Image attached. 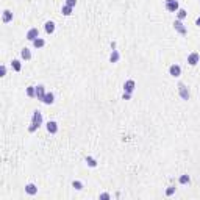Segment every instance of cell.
Returning a JSON list of instances; mask_svg holds the SVG:
<instances>
[{"label": "cell", "mask_w": 200, "mask_h": 200, "mask_svg": "<svg viewBox=\"0 0 200 200\" xmlns=\"http://www.w3.org/2000/svg\"><path fill=\"white\" fill-rule=\"evenodd\" d=\"M41 125H42V113L39 110H35L33 111V117H31V125L28 127V131L30 133H35Z\"/></svg>", "instance_id": "6da1fadb"}, {"label": "cell", "mask_w": 200, "mask_h": 200, "mask_svg": "<svg viewBox=\"0 0 200 200\" xmlns=\"http://www.w3.org/2000/svg\"><path fill=\"white\" fill-rule=\"evenodd\" d=\"M178 94L183 100H189L191 97V92H189V88L184 84V83H178Z\"/></svg>", "instance_id": "7a4b0ae2"}, {"label": "cell", "mask_w": 200, "mask_h": 200, "mask_svg": "<svg viewBox=\"0 0 200 200\" xmlns=\"http://www.w3.org/2000/svg\"><path fill=\"white\" fill-rule=\"evenodd\" d=\"M174 28H175V31L180 33L181 36H186V35H188V28L184 27L183 21H178V19H177V21L174 22Z\"/></svg>", "instance_id": "3957f363"}, {"label": "cell", "mask_w": 200, "mask_h": 200, "mask_svg": "<svg viewBox=\"0 0 200 200\" xmlns=\"http://www.w3.org/2000/svg\"><path fill=\"white\" fill-rule=\"evenodd\" d=\"M166 10L170 13H177L180 10V5L177 0H166Z\"/></svg>", "instance_id": "277c9868"}, {"label": "cell", "mask_w": 200, "mask_h": 200, "mask_svg": "<svg viewBox=\"0 0 200 200\" xmlns=\"http://www.w3.org/2000/svg\"><path fill=\"white\" fill-rule=\"evenodd\" d=\"M200 61V55L197 52H192L188 55V64L189 66H197V63Z\"/></svg>", "instance_id": "5b68a950"}, {"label": "cell", "mask_w": 200, "mask_h": 200, "mask_svg": "<svg viewBox=\"0 0 200 200\" xmlns=\"http://www.w3.org/2000/svg\"><path fill=\"white\" fill-rule=\"evenodd\" d=\"M135 89H136V83H135V80H127V81L124 83V92H130V94H133V92H135Z\"/></svg>", "instance_id": "8992f818"}, {"label": "cell", "mask_w": 200, "mask_h": 200, "mask_svg": "<svg viewBox=\"0 0 200 200\" xmlns=\"http://www.w3.org/2000/svg\"><path fill=\"white\" fill-rule=\"evenodd\" d=\"M25 38H27L28 41H31V42H33L35 39H38V38H39V30H38V28H30V30L27 31V36H25Z\"/></svg>", "instance_id": "52a82bcc"}, {"label": "cell", "mask_w": 200, "mask_h": 200, "mask_svg": "<svg viewBox=\"0 0 200 200\" xmlns=\"http://www.w3.org/2000/svg\"><path fill=\"white\" fill-rule=\"evenodd\" d=\"M42 103H45V105H53V102H55V94L53 92H45V95H44V98L41 100Z\"/></svg>", "instance_id": "ba28073f"}, {"label": "cell", "mask_w": 200, "mask_h": 200, "mask_svg": "<svg viewBox=\"0 0 200 200\" xmlns=\"http://www.w3.org/2000/svg\"><path fill=\"white\" fill-rule=\"evenodd\" d=\"M169 74H170L172 77H180V75H181V67H180L178 64H172V66L169 67Z\"/></svg>", "instance_id": "9c48e42d"}, {"label": "cell", "mask_w": 200, "mask_h": 200, "mask_svg": "<svg viewBox=\"0 0 200 200\" xmlns=\"http://www.w3.org/2000/svg\"><path fill=\"white\" fill-rule=\"evenodd\" d=\"M47 131H49L50 135L58 133V124H56L55 121H49V122H47Z\"/></svg>", "instance_id": "30bf717a"}, {"label": "cell", "mask_w": 200, "mask_h": 200, "mask_svg": "<svg viewBox=\"0 0 200 200\" xmlns=\"http://www.w3.org/2000/svg\"><path fill=\"white\" fill-rule=\"evenodd\" d=\"M44 30H45L47 35H52V33L55 31V22H53V21H47V22L44 24Z\"/></svg>", "instance_id": "8fae6325"}, {"label": "cell", "mask_w": 200, "mask_h": 200, "mask_svg": "<svg viewBox=\"0 0 200 200\" xmlns=\"http://www.w3.org/2000/svg\"><path fill=\"white\" fill-rule=\"evenodd\" d=\"M25 192H27L28 195H36V194H38V188H36V184L28 183V184L25 186Z\"/></svg>", "instance_id": "7c38bea8"}, {"label": "cell", "mask_w": 200, "mask_h": 200, "mask_svg": "<svg viewBox=\"0 0 200 200\" xmlns=\"http://www.w3.org/2000/svg\"><path fill=\"white\" fill-rule=\"evenodd\" d=\"M44 95H45V86H44V84H38V86H36V97H38L39 100H42Z\"/></svg>", "instance_id": "4fadbf2b"}, {"label": "cell", "mask_w": 200, "mask_h": 200, "mask_svg": "<svg viewBox=\"0 0 200 200\" xmlns=\"http://www.w3.org/2000/svg\"><path fill=\"white\" fill-rule=\"evenodd\" d=\"M2 21H3V24L11 22V21H13V13H11L10 10H5V11H3V16H2Z\"/></svg>", "instance_id": "5bb4252c"}, {"label": "cell", "mask_w": 200, "mask_h": 200, "mask_svg": "<svg viewBox=\"0 0 200 200\" xmlns=\"http://www.w3.org/2000/svg\"><path fill=\"white\" fill-rule=\"evenodd\" d=\"M119 60H121V53H119L116 49H113V52H111V55H110V63L114 64V63H117Z\"/></svg>", "instance_id": "9a60e30c"}, {"label": "cell", "mask_w": 200, "mask_h": 200, "mask_svg": "<svg viewBox=\"0 0 200 200\" xmlns=\"http://www.w3.org/2000/svg\"><path fill=\"white\" fill-rule=\"evenodd\" d=\"M21 58L22 60H25V61H28V60H31V52H30V49H22L21 50Z\"/></svg>", "instance_id": "2e32d148"}, {"label": "cell", "mask_w": 200, "mask_h": 200, "mask_svg": "<svg viewBox=\"0 0 200 200\" xmlns=\"http://www.w3.org/2000/svg\"><path fill=\"white\" fill-rule=\"evenodd\" d=\"M44 45H45V41H44L42 38H38V39L33 41V47H35V49H41V47H44Z\"/></svg>", "instance_id": "e0dca14e"}, {"label": "cell", "mask_w": 200, "mask_h": 200, "mask_svg": "<svg viewBox=\"0 0 200 200\" xmlns=\"http://www.w3.org/2000/svg\"><path fill=\"white\" fill-rule=\"evenodd\" d=\"M11 67H13L16 72H21L22 64H21V61H19V60H13V61H11Z\"/></svg>", "instance_id": "ac0fdd59"}, {"label": "cell", "mask_w": 200, "mask_h": 200, "mask_svg": "<svg viewBox=\"0 0 200 200\" xmlns=\"http://www.w3.org/2000/svg\"><path fill=\"white\" fill-rule=\"evenodd\" d=\"M61 13H63L64 16H70V14H72V7H69V5H64V7L61 8Z\"/></svg>", "instance_id": "d6986e66"}, {"label": "cell", "mask_w": 200, "mask_h": 200, "mask_svg": "<svg viewBox=\"0 0 200 200\" xmlns=\"http://www.w3.org/2000/svg\"><path fill=\"white\" fill-rule=\"evenodd\" d=\"M188 16V13H186V10H183V8H180L178 11H177V17H178V21H183L184 17Z\"/></svg>", "instance_id": "ffe728a7"}, {"label": "cell", "mask_w": 200, "mask_h": 200, "mask_svg": "<svg viewBox=\"0 0 200 200\" xmlns=\"http://www.w3.org/2000/svg\"><path fill=\"white\" fill-rule=\"evenodd\" d=\"M27 95L28 97H36V86H28L27 88Z\"/></svg>", "instance_id": "44dd1931"}, {"label": "cell", "mask_w": 200, "mask_h": 200, "mask_svg": "<svg viewBox=\"0 0 200 200\" xmlns=\"http://www.w3.org/2000/svg\"><path fill=\"white\" fill-rule=\"evenodd\" d=\"M86 164L89 167H97V161L92 158V156H86Z\"/></svg>", "instance_id": "7402d4cb"}, {"label": "cell", "mask_w": 200, "mask_h": 200, "mask_svg": "<svg viewBox=\"0 0 200 200\" xmlns=\"http://www.w3.org/2000/svg\"><path fill=\"white\" fill-rule=\"evenodd\" d=\"M178 181H180V184H189L191 178H189V175H186V174H184V175H181V177H180V180H178Z\"/></svg>", "instance_id": "603a6c76"}, {"label": "cell", "mask_w": 200, "mask_h": 200, "mask_svg": "<svg viewBox=\"0 0 200 200\" xmlns=\"http://www.w3.org/2000/svg\"><path fill=\"white\" fill-rule=\"evenodd\" d=\"M72 188H75L77 191H81V189H83V183L78 181V180H74V181H72Z\"/></svg>", "instance_id": "cb8c5ba5"}, {"label": "cell", "mask_w": 200, "mask_h": 200, "mask_svg": "<svg viewBox=\"0 0 200 200\" xmlns=\"http://www.w3.org/2000/svg\"><path fill=\"white\" fill-rule=\"evenodd\" d=\"M174 192H175V186H169V188L166 189V195H167V197L174 195Z\"/></svg>", "instance_id": "d4e9b609"}, {"label": "cell", "mask_w": 200, "mask_h": 200, "mask_svg": "<svg viewBox=\"0 0 200 200\" xmlns=\"http://www.w3.org/2000/svg\"><path fill=\"white\" fill-rule=\"evenodd\" d=\"M100 198H102V200H110V198H111V195H110V194H107V192H103V194H100Z\"/></svg>", "instance_id": "484cf974"}, {"label": "cell", "mask_w": 200, "mask_h": 200, "mask_svg": "<svg viewBox=\"0 0 200 200\" xmlns=\"http://www.w3.org/2000/svg\"><path fill=\"white\" fill-rule=\"evenodd\" d=\"M66 5H69V7L74 8V7L77 5V0H66Z\"/></svg>", "instance_id": "4316f807"}, {"label": "cell", "mask_w": 200, "mask_h": 200, "mask_svg": "<svg viewBox=\"0 0 200 200\" xmlns=\"http://www.w3.org/2000/svg\"><path fill=\"white\" fill-rule=\"evenodd\" d=\"M7 75V66H2L0 67V77H5Z\"/></svg>", "instance_id": "83f0119b"}, {"label": "cell", "mask_w": 200, "mask_h": 200, "mask_svg": "<svg viewBox=\"0 0 200 200\" xmlns=\"http://www.w3.org/2000/svg\"><path fill=\"white\" fill-rule=\"evenodd\" d=\"M122 98H124V100H130V98H131V94H130V92H124Z\"/></svg>", "instance_id": "f1b7e54d"}, {"label": "cell", "mask_w": 200, "mask_h": 200, "mask_svg": "<svg viewBox=\"0 0 200 200\" xmlns=\"http://www.w3.org/2000/svg\"><path fill=\"white\" fill-rule=\"evenodd\" d=\"M195 25H197V27H200V16L197 17V21H195Z\"/></svg>", "instance_id": "f546056e"}]
</instances>
